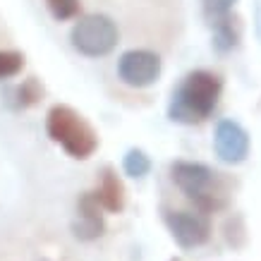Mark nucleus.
<instances>
[{
	"label": "nucleus",
	"instance_id": "1",
	"mask_svg": "<svg viewBox=\"0 0 261 261\" xmlns=\"http://www.w3.org/2000/svg\"><path fill=\"white\" fill-rule=\"evenodd\" d=\"M223 80L208 70H194L177 84L168 103V118L180 125H199L218 106Z\"/></svg>",
	"mask_w": 261,
	"mask_h": 261
},
{
	"label": "nucleus",
	"instance_id": "2",
	"mask_svg": "<svg viewBox=\"0 0 261 261\" xmlns=\"http://www.w3.org/2000/svg\"><path fill=\"white\" fill-rule=\"evenodd\" d=\"M170 177L177 190L190 199L194 208L201 214H216L230 204V187L223 173L204 163L192 161H175L170 166Z\"/></svg>",
	"mask_w": 261,
	"mask_h": 261
},
{
	"label": "nucleus",
	"instance_id": "3",
	"mask_svg": "<svg viewBox=\"0 0 261 261\" xmlns=\"http://www.w3.org/2000/svg\"><path fill=\"white\" fill-rule=\"evenodd\" d=\"M46 129L48 137L77 161H87L98 149V137L91 125L70 106H53L46 115Z\"/></svg>",
	"mask_w": 261,
	"mask_h": 261
},
{
	"label": "nucleus",
	"instance_id": "4",
	"mask_svg": "<svg viewBox=\"0 0 261 261\" xmlns=\"http://www.w3.org/2000/svg\"><path fill=\"white\" fill-rule=\"evenodd\" d=\"M72 48L87 58H103L113 53L120 41L118 24L108 15H84L70 32Z\"/></svg>",
	"mask_w": 261,
	"mask_h": 261
},
{
	"label": "nucleus",
	"instance_id": "5",
	"mask_svg": "<svg viewBox=\"0 0 261 261\" xmlns=\"http://www.w3.org/2000/svg\"><path fill=\"white\" fill-rule=\"evenodd\" d=\"M118 77L132 89H146L161 77V58L146 48H132L118 60Z\"/></svg>",
	"mask_w": 261,
	"mask_h": 261
},
{
	"label": "nucleus",
	"instance_id": "6",
	"mask_svg": "<svg viewBox=\"0 0 261 261\" xmlns=\"http://www.w3.org/2000/svg\"><path fill=\"white\" fill-rule=\"evenodd\" d=\"M163 221H166L173 240L185 249L201 247L211 238L208 216L201 214V211H166Z\"/></svg>",
	"mask_w": 261,
	"mask_h": 261
},
{
	"label": "nucleus",
	"instance_id": "7",
	"mask_svg": "<svg viewBox=\"0 0 261 261\" xmlns=\"http://www.w3.org/2000/svg\"><path fill=\"white\" fill-rule=\"evenodd\" d=\"M214 149L216 156L223 163L238 166L249 156V135H247L245 127L235 122V120H221L216 125Z\"/></svg>",
	"mask_w": 261,
	"mask_h": 261
},
{
	"label": "nucleus",
	"instance_id": "8",
	"mask_svg": "<svg viewBox=\"0 0 261 261\" xmlns=\"http://www.w3.org/2000/svg\"><path fill=\"white\" fill-rule=\"evenodd\" d=\"M103 208L98 204V199L94 197V192H87L82 194L80 201H77V218L72 223V232L74 238L82 240V242H91V240H98L106 230V223H103Z\"/></svg>",
	"mask_w": 261,
	"mask_h": 261
},
{
	"label": "nucleus",
	"instance_id": "9",
	"mask_svg": "<svg viewBox=\"0 0 261 261\" xmlns=\"http://www.w3.org/2000/svg\"><path fill=\"white\" fill-rule=\"evenodd\" d=\"M94 197L98 199L103 211H111V214H120L125 208V190H122V182L113 168H106L98 182V190L94 192Z\"/></svg>",
	"mask_w": 261,
	"mask_h": 261
},
{
	"label": "nucleus",
	"instance_id": "10",
	"mask_svg": "<svg viewBox=\"0 0 261 261\" xmlns=\"http://www.w3.org/2000/svg\"><path fill=\"white\" fill-rule=\"evenodd\" d=\"M41 96H43V89H41V84L34 77H29L27 82H22L19 87L10 89V106L15 108V111H19V108H29V106H34V103L41 101Z\"/></svg>",
	"mask_w": 261,
	"mask_h": 261
},
{
	"label": "nucleus",
	"instance_id": "11",
	"mask_svg": "<svg viewBox=\"0 0 261 261\" xmlns=\"http://www.w3.org/2000/svg\"><path fill=\"white\" fill-rule=\"evenodd\" d=\"M214 27V46L218 48V50H232V48L238 46V39H240V32L238 27H235V22H232V17H228V19H221V22L211 24Z\"/></svg>",
	"mask_w": 261,
	"mask_h": 261
},
{
	"label": "nucleus",
	"instance_id": "12",
	"mask_svg": "<svg viewBox=\"0 0 261 261\" xmlns=\"http://www.w3.org/2000/svg\"><path fill=\"white\" fill-rule=\"evenodd\" d=\"M122 168H125V173L129 177H144L151 170V159L142 149H129L125 161H122Z\"/></svg>",
	"mask_w": 261,
	"mask_h": 261
},
{
	"label": "nucleus",
	"instance_id": "13",
	"mask_svg": "<svg viewBox=\"0 0 261 261\" xmlns=\"http://www.w3.org/2000/svg\"><path fill=\"white\" fill-rule=\"evenodd\" d=\"M24 67V56L19 50H0V82L17 77Z\"/></svg>",
	"mask_w": 261,
	"mask_h": 261
},
{
	"label": "nucleus",
	"instance_id": "14",
	"mask_svg": "<svg viewBox=\"0 0 261 261\" xmlns=\"http://www.w3.org/2000/svg\"><path fill=\"white\" fill-rule=\"evenodd\" d=\"M46 5L58 22H67V19H74L80 15L82 0H46Z\"/></svg>",
	"mask_w": 261,
	"mask_h": 261
},
{
	"label": "nucleus",
	"instance_id": "15",
	"mask_svg": "<svg viewBox=\"0 0 261 261\" xmlns=\"http://www.w3.org/2000/svg\"><path fill=\"white\" fill-rule=\"evenodd\" d=\"M238 0H204V15L208 19V24H216L221 19H228L232 8Z\"/></svg>",
	"mask_w": 261,
	"mask_h": 261
},
{
	"label": "nucleus",
	"instance_id": "16",
	"mask_svg": "<svg viewBox=\"0 0 261 261\" xmlns=\"http://www.w3.org/2000/svg\"><path fill=\"white\" fill-rule=\"evenodd\" d=\"M170 261H180V259H170Z\"/></svg>",
	"mask_w": 261,
	"mask_h": 261
}]
</instances>
